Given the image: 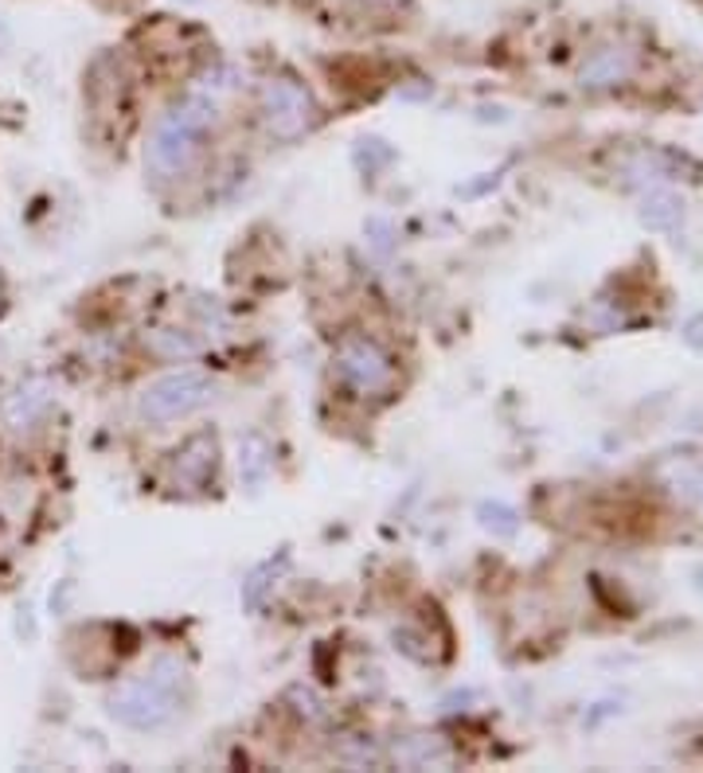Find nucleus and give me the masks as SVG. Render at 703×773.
Wrapping results in <instances>:
<instances>
[{"instance_id": "nucleus-1", "label": "nucleus", "mask_w": 703, "mask_h": 773, "mask_svg": "<svg viewBox=\"0 0 703 773\" xmlns=\"http://www.w3.org/2000/svg\"><path fill=\"white\" fill-rule=\"evenodd\" d=\"M211 125H216V98H207V94H187V98H180V102L153 125V137L149 145H145V165L165 180L184 177L187 168L196 165L199 137H204Z\"/></svg>"}, {"instance_id": "nucleus-2", "label": "nucleus", "mask_w": 703, "mask_h": 773, "mask_svg": "<svg viewBox=\"0 0 703 773\" xmlns=\"http://www.w3.org/2000/svg\"><path fill=\"white\" fill-rule=\"evenodd\" d=\"M169 661H157L141 680H130L110 696V715L125 727L153 730L165 727L177 715V680H180V664L172 668V676H165Z\"/></svg>"}, {"instance_id": "nucleus-3", "label": "nucleus", "mask_w": 703, "mask_h": 773, "mask_svg": "<svg viewBox=\"0 0 703 773\" xmlns=\"http://www.w3.org/2000/svg\"><path fill=\"white\" fill-rule=\"evenodd\" d=\"M216 395V383L207 379L204 372H192V367H180V372H169L153 379L145 391H141V414L149 422H172V419H187L192 410L207 407Z\"/></svg>"}, {"instance_id": "nucleus-4", "label": "nucleus", "mask_w": 703, "mask_h": 773, "mask_svg": "<svg viewBox=\"0 0 703 773\" xmlns=\"http://www.w3.org/2000/svg\"><path fill=\"white\" fill-rule=\"evenodd\" d=\"M337 372L340 379L360 395H379L395 383V364L384 348L367 336H348L337 348Z\"/></svg>"}, {"instance_id": "nucleus-5", "label": "nucleus", "mask_w": 703, "mask_h": 773, "mask_svg": "<svg viewBox=\"0 0 703 773\" xmlns=\"http://www.w3.org/2000/svg\"><path fill=\"white\" fill-rule=\"evenodd\" d=\"M263 125L270 137L298 141L313 125V98L293 78H274L263 86Z\"/></svg>"}, {"instance_id": "nucleus-6", "label": "nucleus", "mask_w": 703, "mask_h": 773, "mask_svg": "<svg viewBox=\"0 0 703 773\" xmlns=\"http://www.w3.org/2000/svg\"><path fill=\"white\" fill-rule=\"evenodd\" d=\"M633 71H638V56H633L626 44H609V47H598V51L582 63L579 78L586 90H606V86L626 83Z\"/></svg>"}, {"instance_id": "nucleus-7", "label": "nucleus", "mask_w": 703, "mask_h": 773, "mask_svg": "<svg viewBox=\"0 0 703 773\" xmlns=\"http://www.w3.org/2000/svg\"><path fill=\"white\" fill-rule=\"evenodd\" d=\"M391 758L399 765H407V770H441V765L453 762V750L438 735H414L395 746Z\"/></svg>"}, {"instance_id": "nucleus-8", "label": "nucleus", "mask_w": 703, "mask_h": 773, "mask_svg": "<svg viewBox=\"0 0 703 773\" xmlns=\"http://www.w3.org/2000/svg\"><path fill=\"white\" fill-rule=\"evenodd\" d=\"M211 473H216V438L211 434H196L177 454V481L184 488H199Z\"/></svg>"}, {"instance_id": "nucleus-9", "label": "nucleus", "mask_w": 703, "mask_h": 773, "mask_svg": "<svg viewBox=\"0 0 703 773\" xmlns=\"http://www.w3.org/2000/svg\"><path fill=\"white\" fill-rule=\"evenodd\" d=\"M638 215L649 231H676V227L684 224V204H680L672 192H665V188H653V192L641 200Z\"/></svg>"}, {"instance_id": "nucleus-10", "label": "nucleus", "mask_w": 703, "mask_h": 773, "mask_svg": "<svg viewBox=\"0 0 703 773\" xmlns=\"http://www.w3.org/2000/svg\"><path fill=\"white\" fill-rule=\"evenodd\" d=\"M239 473H243L246 488H263L266 473H270V446L258 434H246L239 442Z\"/></svg>"}, {"instance_id": "nucleus-11", "label": "nucleus", "mask_w": 703, "mask_h": 773, "mask_svg": "<svg viewBox=\"0 0 703 773\" xmlns=\"http://www.w3.org/2000/svg\"><path fill=\"white\" fill-rule=\"evenodd\" d=\"M668 485H672V496H676V500H684L688 508L703 512V466H680V469H672Z\"/></svg>"}, {"instance_id": "nucleus-12", "label": "nucleus", "mask_w": 703, "mask_h": 773, "mask_svg": "<svg viewBox=\"0 0 703 773\" xmlns=\"http://www.w3.org/2000/svg\"><path fill=\"white\" fill-rule=\"evenodd\" d=\"M44 407H47V387H44V383H36V387H28V391H20L16 399L9 402V422H12V430L32 426V419H36V414H39Z\"/></svg>"}, {"instance_id": "nucleus-13", "label": "nucleus", "mask_w": 703, "mask_h": 773, "mask_svg": "<svg viewBox=\"0 0 703 773\" xmlns=\"http://www.w3.org/2000/svg\"><path fill=\"white\" fill-rule=\"evenodd\" d=\"M481 523H485L488 531H497V535H512L516 531V512L512 508H505V504H481Z\"/></svg>"}, {"instance_id": "nucleus-14", "label": "nucleus", "mask_w": 703, "mask_h": 773, "mask_svg": "<svg viewBox=\"0 0 703 773\" xmlns=\"http://www.w3.org/2000/svg\"><path fill=\"white\" fill-rule=\"evenodd\" d=\"M684 340L695 348V352H703V313H695V317L684 325Z\"/></svg>"}, {"instance_id": "nucleus-15", "label": "nucleus", "mask_w": 703, "mask_h": 773, "mask_svg": "<svg viewBox=\"0 0 703 773\" xmlns=\"http://www.w3.org/2000/svg\"><path fill=\"white\" fill-rule=\"evenodd\" d=\"M293 696H298V715H310V718H320V703H317V696H313V691H293Z\"/></svg>"}]
</instances>
